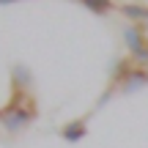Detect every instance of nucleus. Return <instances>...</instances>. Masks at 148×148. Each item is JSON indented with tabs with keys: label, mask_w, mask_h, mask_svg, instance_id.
<instances>
[{
	"label": "nucleus",
	"mask_w": 148,
	"mask_h": 148,
	"mask_svg": "<svg viewBox=\"0 0 148 148\" xmlns=\"http://www.w3.org/2000/svg\"><path fill=\"white\" fill-rule=\"evenodd\" d=\"M25 99V93L22 90H14V96H11V101L0 110V123H3L5 132L16 134L22 132V129H27L33 121H36V107H19V101Z\"/></svg>",
	"instance_id": "nucleus-1"
},
{
	"label": "nucleus",
	"mask_w": 148,
	"mask_h": 148,
	"mask_svg": "<svg viewBox=\"0 0 148 148\" xmlns=\"http://www.w3.org/2000/svg\"><path fill=\"white\" fill-rule=\"evenodd\" d=\"M85 134H88V118H77V121L66 123L63 129H60V137L66 140V143H79V140H85Z\"/></svg>",
	"instance_id": "nucleus-2"
},
{
	"label": "nucleus",
	"mask_w": 148,
	"mask_h": 148,
	"mask_svg": "<svg viewBox=\"0 0 148 148\" xmlns=\"http://www.w3.org/2000/svg\"><path fill=\"white\" fill-rule=\"evenodd\" d=\"M11 79H14V90H22V93L33 85V74L27 71L22 63H14V69H11Z\"/></svg>",
	"instance_id": "nucleus-3"
},
{
	"label": "nucleus",
	"mask_w": 148,
	"mask_h": 148,
	"mask_svg": "<svg viewBox=\"0 0 148 148\" xmlns=\"http://www.w3.org/2000/svg\"><path fill=\"white\" fill-rule=\"evenodd\" d=\"M121 14L132 22H148V5H140V3H123L121 5Z\"/></svg>",
	"instance_id": "nucleus-4"
},
{
	"label": "nucleus",
	"mask_w": 148,
	"mask_h": 148,
	"mask_svg": "<svg viewBox=\"0 0 148 148\" xmlns=\"http://www.w3.org/2000/svg\"><path fill=\"white\" fill-rule=\"evenodd\" d=\"M123 90H132V88H143V85H148V71L145 69H132L126 74V77L121 79Z\"/></svg>",
	"instance_id": "nucleus-5"
},
{
	"label": "nucleus",
	"mask_w": 148,
	"mask_h": 148,
	"mask_svg": "<svg viewBox=\"0 0 148 148\" xmlns=\"http://www.w3.org/2000/svg\"><path fill=\"white\" fill-rule=\"evenodd\" d=\"M123 41H126L129 52H134V49H140V47L145 44V41H143V33H140L134 25H126V27H123Z\"/></svg>",
	"instance_id": "nucleus-6"
},
{
	"label": "nucleus",
	"mask_w": 148,
	"mask_h": 148,
	"mask_svg": "<svg viewBox=\"0 0 148 148\" xmlns=\"http://www.w3.org/2000/svg\"><path fill=\"white\" fill-rule=\"evenodd\" d=\"M79 3H82L88 11L99 14V16H104V14H110V11H112V0H79Z\"/></svg>",
	"instance_id": "nucleus-7"
},
{
	"label": "nucleus",
	"mask_w": 148,
	"mask_h": 148,
	"mask_svg": "<svg viewBox=\"0 0 148 148\" xmlns=\"http://www.w3.org/2000/svg\"><path fill=\"white\" fill-rule=\"evenodd\" d=\"M132 58H134V63H143V66H148V41H145L140 49H134V52H132Z\"/></svg>",
	"instance_id": "nucleus-8"
},
{
	"label": "nucleus",
	"mask_w": 148,
	"mask_h": 148,
	"mask_svg": "<svg viewBox=\"0 0 148 148\" xmlns=\"http://www.w3.org/2000/svg\"><path fill=\"white\" fill-rule=\"evenodd\" d=\"M5 3H16V0H0V5H5Z\"/></svg>",
	"instance_id": "nucleus-9"
},
{
	"label": "nucleus",
	"mask_w": 148,
	"mask_h": 148,
	"mask_svg": "<svg viewBox=\"0 0 148 148\" xmlns=\"http://www.w3.org/2000/svg\"><path fill=\"white\" fill-rule=\"evenodd\" d=\"M145 71H148V69H145Z\"/></svg>",
	"instance_id": "nucleus-10"
}]
</instances>
